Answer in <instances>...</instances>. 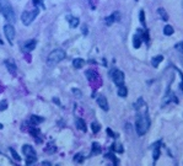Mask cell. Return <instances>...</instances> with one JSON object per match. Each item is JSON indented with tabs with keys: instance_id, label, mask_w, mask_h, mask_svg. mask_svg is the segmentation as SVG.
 <instances>
[{
	"instance_id": "1",
	"label": "cell",
	"mask_w": 183,
	"mask_h": 166,
	"mask_svg": "<svg viewBox=\"0 0 183 166\" xmlns=\"http://www.w3.org/2000/svg\"><path fill=\"white\" fill-rule=\"evenodd\" d=\"M135 108L138 110V116L135 122L136 133L139 135H144L150 128V118L148 116V107L143 98H139V101L135 105Z\"/></svg>"
},
{
	"instance_id": "2",
	"label": "cell",
	"mask_w": 183,
	"mask_h": 166,
	"mask_svg": "<svg viewBox=\"0 0 183 166\" xmlns=\"http://www.w3.org/2000/svg\"><path fill=\"white\" fill-rule=\"evenodd\" d=\"M0 11L5 16V19L7 21H10L11 23H14L16 21L15 12H14V10H12V7L7 0H0Z\"/></svg>"
},
{
	"instance_id": "3",
	"label": "cell",
	"mask_w": 183,
	"mask_h": 166,
	"mask_svg": "<svg viewBox=\"0 0 183 166\" xmlns=\"http://www.w3.org/2000/svg\"><path fill=\"white\" fill-rule=\"evenodd\" d=\"M64 58H65V52L63 49H60V48L54 49L49 53V56L47 58V64L48 65H55L59 62H62Z\"/></svg>"
},
{
	"instance_id": "4",
	"label": "cell",
	"mask_w": 183,
	"mask_h": 166,
	"mask_svg": "<svg viewBox=\"0 0 183 166\" xmlns=\"http://www.w3.org/2000/svg\"><path fill=\"white\" fill-rule=\"evenodd\" d=\"M39 10L38 9H35L32 11H23L22 15H21V21L23 22V25L28 26L30 23H32V21L36 19V16L38 15Z\"/></svg>"
},
{
	"instance_id": "5",
	"label": "cell",
	"mask_w": 183,
	"mask_h": 166,
	"mask_svg": "<svg viewBox=\"0 0 183 166\" xmlns=\"http://www.w3.org/2000/svg\"><path fill=\"white\" fill-rule=\"evenodd\" d=\"M111 78L113 79V81L116 85H123L124 83V74H123V72H120V70H118V69H114V70H112L111 72Z\"/></svg>"
},
{
	"instance_id": "6",
	"label": "cell",
	"mask_w": 183,
	"mask_h": 166,
	"mask_svg": "<svg viewBox=\"0 0 183 166\" xmlns=\"http://www.w3.org/2000/svg\"><path fill=\"white\" fill-rule=\"evenodd\" d=\"M4 33L7 38V41L10 42V44H12L14 38H15V28L12 25H5L4 26Z\"/></svg>"
},
{
	"instance_id": "7",
	"label": "cell",
	"mask_w": 183,
	"mask_h": 166,
	"mask_svg": "<svg viewBox=\"0 0 183 166\" xmlns=\"http://www.w3.org/2000/svg\"><path fill=\"white\" fill-rule=\"evenodd\" d=\"M5 65H6V69L10 72V74H12V75L16 74L17 67H16V64H15V62H14L12 59H6V60H5Z\"/></svg>"
},
{
	"instance_id": "8",
	"label": "cell",
	"mask_w": 183,
	"mask_h": 166,
	"mask_svg": "<svg viewBox=\"0 0 183 166\" xmlns=\"http://www.w3.org/2000/svg\"><path fill=\"white\" fill-rule=\"evenodd\" d=\"M22 153L26 155V158H27V156H37V155H36V150H35L30 144H26V145L22 147Z\"/></svg>"
},
{
	"instance_id": "9",
	"label": "cell",
	"mask_w": 183,
	"mask_h": 166,
	"mask_svg": "<svg viewBox=\"0 0 183 166\" xmlns=\"http://www.w3.org/2000/svg\"><path fill=\"white\" fill-rule=\"evenodd\" d=\"M97 103L98 106L103 110V111H108V102H107V98L103 96V95H100L97 97Z\"/></svg>"
},
{
	"instance_id": "10",
	"label": "cell",
	"mask_w": 183,
	"mask_h": 166,
	"mask_svg": "<svg viewBox=\"0 0 183 166\" xmlns=\"http://www.w3.org/2000/svg\"><path fill=\"white\" fill-rule=\"evenodd\" d=\"M36 44H37V42H36L35 39L27 41V42L23 44V51H26V52H31V51H33V49H35Z\"/></svg>"
},
{
	"instance_id": "11",
	"label": "cell",
	"mask_w": 183,
	"mask_h": 166,
	"mask_svg": "<svg viewBox=\"0 0 183 166\" xmlns=\"http://www.w3.org/2000/svg\"><path fill=\"white\" fill-rule=\"evenodd\" d=\"M160 147H161V143H160V142H157V143H155V144L152 145V150H154L152 154H154V160H155V161L159 159V156H160V154H161Z\"/></svg>"
},
{
	"instance_id": "12",
	"label": "cell",
	"mask_w": 183,
	"mask_h": 166,
	"mask_svg": "<svg viewBox=\"0 0 183 166\" xmlns=\"http://www.w3.org/2000/svg\"><path fill=\"white\" fill-rule=\"evenodd\" d=\"M117 20H119V12H113L109 17H107L106 19V23L108 25V26H111L114 21H117Z\"/></svg>"
},
{
	"instance_id": "13",
	"label": "cell",
	"mask_w": 183,
	"mask_h": 166,
	"mask_svg": "<svg viewBox=\"0 0 183 166\" xmlns=\"http://www.w3.org/2000/svg\"><path fill=\"white\" fill-rule=\"evenodd\" d=\"M76 128H78L79 131H81V132H86V131H87L86 123H85V121L81 119V118H78V119H76Z\"/></svg>"
},
{
	"instance_id": "14",
	"label": "cell",
	"mask_w": 183,
	"mask_h": 166,
	"mask_svg": "<svg viewBox=\"0 0 183 166\" xmlns=\"http://www.w3.org/2000/svg\"><path fill=\"white\" fill-rule=\"evenodd\" d=\"M67 20L69 21V23H70V26L73 27V28H75V27H78V25H79V19L78 17H74V16H67Z\"/></svg>"
},
{
	"instance_id": "15",
	"label": "cell",
	"mask_w": 183,
	"mask_h": 166,
	"mask_svg": "<svg viewBox=\"0 0 183 166\" xmlns=\"http://www.w3.org/2000/svg\"><path fill=\"white\" fill-rule=\"evenodd\" d=\"M141 42H143V39H141V36H139L138 33L133 37V46H134V48H139L140 46H141Z\"/></svg>"
},
{
	"instance_id": "16",
	"label": "cell",
	"mask_w": 183,
	"mask_h": 166,
	"mask_svg": "<svg viewBox=\"0 0 183 166\" xmlns=\"http://www.w3.org/2000/svg\"><path fill=\"white\" fill-rule=\"evenodd\" d=\"M84 64H85V60L81 59V58H76V59L73 60V65H74L75 69H80V68H83Z\"/></svg>"
},
{
	"instance_id": "17",
	"label": "cell",
	"mask_w": 183,
	"mask_h": 166,
	"mask_svg": "<svg viewBox=\"0 0 183 166\" xmlns=\"http://www.w3.org/2000/svg\"><path fill=\"white\" fill-rule=\"evenodd\" d=\"M162 60H164V56H156V57H154V58L151 59V64H152L155 68H157L159 64H160Z\"/></svg>"
},
{
	"instance_id": "18",
	"label": "cell",
	"mask_w": 183,
	"mask_h": 166,
	"mask_svg": "<svg viewBox=\"0 0 183 166\" xmlns=\"http://www.w3.org/2000/svg\"><path fill=\"white\" fill-rule=\"evenodd\" d=\"M101 147H100V144L98 143H92V149H91V154L92 155H97V154H100L101 153Z\"/></svg>"
},
{
	"instance_id": "19",
	"label": "cell",
	"mask_w": 183,
	"mask_h": 166,
	"mask_svg": "<svg viewBox=\"0 0 183 166\" xmlns=\"http://www.w3.org/2000/svg\"><path fill=\"white\" fill-rule=\"evenodd\" d=\"M118 95L120 97H125L128 95V90H127V87L124 85H119L118 86Z\"/></svg>"
},
{
	"instance_id": "20",
	"label": "cell",
	"mask_w": 183,
	"mask_h": 166,
	"mask_svg": "<svg viewBox=\"0 0 183 166\" xmlns=\"http://www.w3.org/2000/svg\"><path fill=\"white\" fill-rule=\"evenodd\" d=\"M30 119H31L32 124H39L41 122H43V121H44V118H43V117H38V116H36V114H32V116L30 117Z\"/></svg>"
},
{
	"instance_id": "21",
	"label": "cell",
	"mask_w": 183,
	"mask_h": 166,
	"mask_svg": "<svg viewBox=\"0 0 183 166\" xmlns=\"http://www.w3.org/2000/svg\"><path fill=\"white\" fill-rule=\"evenodd\" d=\"M86 78H87L90 81L96 80V79H97V73L93 72V70H87V72H86Z\"/></svg>"
},
{
	"instance_id": "22",
	"label": "cell",
	"mask_w": 183,
	"mask_h": 166,
	"mask_svg": "<svg viewBox=\"0 0 183 166\" xmlns=\"http://www.w3.org/2000/svg\"><path fill=\"white\" fill-rule=\"evenodd\" d=\"M164 33H165L166 36H171V35L173 33V27L170 26V25L165 26V27H164Z\"/></svg>"
},
{
	"instance_id": "23",
	"label": "cell",
	"mask_w": 183,
	"mask_h": 166,
	"mask_svg": "<svg viewBox=\"0 0 183 166\" xmlns=\"http://www.w3.org/2000/svg\"><path fill=\"white\" fill-rule=\"evenodd\" d=\"M30 134H32L35 138H37L39 135V129L35 128V127H30Z\"/></svg>"
},
{
	"instance_id": "24",
	"label": "cell",
	"mask_w": 183,
	"mask_h": 166,
	"mask_svg": "<svg viewBox=\"0 0 183 166\" xmlns=\"http://www.w3.org/2000/svg\"><path fill=\"white\" fill-rule=\"evenodd\" d=\"M10 153H11V155H12V158L16 160V161H21V158H20V155L16 153V150L14 149V148H10Z\"/></svg>"
},
{
	"instance_id": "25",
	"label": "cell",
	"mask_w": 183,
	"mask_h": 166,
	"mask_svg": "<svg viewBox=\"0 0 183 166\" xmlns=\"http://www.w3.org/2000/svg\"><path fill=\"white\" fill-rule=\"evenodd\" d=\"M37 160V156H27V160H26V164L27 166H32Z\"/></svg>"
},
{
	"instance_id": "26",
	"label": "cell",
	"mask_w": 183,
	"mask_h": 166,
	"mask_svg": "<svg viewBox=\"0 0 183 166\" xmlns=\"http://www.w3.org/2000/svg\"><path fill=\"white\" fill-rule=\"evenodd\" d=\"M91 129L93 133H97L98 131H100V124L98 123H96V122H93L91 124Z\"/></svg>"
},
{
	"instance_id": "27",
	"label": "cell",
	"mask_w": 183,
	"mask_h": 166,
	"mask_svg": "<svg viewBox=\"0 0 183 166\" xmlns=\"http://www.w3.org/2000/svg\"><path fill=\"white\" fill-rule=\"evenodd\" d=\"M112 148H113V150H116V151H118V153H123V147H122L120 144H114Z\"/></svg>"
},
{
	"instance_id": "28",
	"label": "cell",
	"mask_w": 183,
	"mask_h": 166,
	"mask_svg": "<svg viewBox=\"0 0 183 166\" xmlns=\"http://www.w3.org/2000/svg\"><path fill=\"white\" fill-rule=\"evenodd\" d=\"M74 161H76V163H83V161H84V156H83L81 154H78V155L74 156Z\"/></svg>"
},
{
	"instance_id": "29",
	"label": "cell",
	"mask_w": 183,
	"mask_h": 166,
	"mask_svg": "<svg viewBox=\"0 0 183 166\" xmlns=\"http://www.w3.org/2000/svg\"><path fill=\"white\" fill-rule=\"evenodd\" d=\"M107 158H109V159L114 163V166H118V160H117V158H116L113 154H108V155H107Z\"/></svg>"
},
{
	"instance_id": "30",
	"label": "cell",
	"mask_w": 183,
	"mask_h": 166,
	"mask_svg": "<svg viewBox=\"0 0 183 166\" xmlns=\"http://www.w3.org/2000/svg\"><path fill=\"white\" fill-rule=\"evenodd\" d=\"M157 11H159V14H160V15H162L161 17H162L164 20H169V16H167V14L165 12V10H162V9H159Z\"/></svg>"
},
{
	"instance_id": "31",
	"label": "cell",
	"mask_w": 183,
	"mask_h": 166,
	"mask_svg": "<svg viewBox=\"0 0 183 166\" xmlns=\"http://www.w3.org/2000/svg\"><path fill=\"white\" fill-rule=\"evenodd\" d=\"M140 22L143 23V26L146 25V23H145V12H144V10L140 11Z\"/></svg>"
},
{
	"instance_id": "32",
	"label": "cell",
	"mask_w": 183,
	"mask_h": 166,
	"mask_svg": "<svg viewBox=\"0 0 183 166\" xmlns=\"http://www.w3.org/2000/svg\"><path fill=\"white\" fill-rule=\"evenodd\" d=\"M6 108H7V102L6 101H1V103H0V111H4Z\"/></svg>"
},
{
	"instance_id": "33",
	"label": "cell",
	"mask_w": 183,
	"mask_h": 166,
	"mask_svg": "<svg viewBox=\"0 0 183 166\" xmlns=\"http://www.w3.org/2000/svg\"><path fill=\"white\" fill-rule=\"evenodd\" d=\"M73 92L75 93L76 97H81V91H80V90H78V89H73Z\"/></svg>"
},
{
	"instance_id": "34",
	"label": "cell",
	"mask_w": 183,
	"mask_h": 166,
	"mask_svg": "<svg viewBox=\"0 0 183 166\" xmlns=\"http://www.w3.org/2000/svg\"><path fill=\"white\" fill-rule=\"evenodd\" d=\"M107 133H108V135H109V137H114V133H113L109 128H107Z\"/></svg>"
},
{
	"instance_id": "35",
	"label": "cell",
	"mask_w": 183,
	"mask_h": 166,
	"mask_svg": "<svg viewBox=\"0 0 183 166\" xmlns=\"http://www.w3.org/2000/svg\"><path fill=\"white\" fill-rule=\"evenodd\" d=\"M177 48H178V49H180V51H181V52L183 53V42H182V43H180V44L177 46Z\"/></svg>"
},
{
	"instance_id": "36",
	"label": "cell",
	"mask_w": 183,
	"mask_h": 166,
	"mask_svg": "<svg viewBox=\"0 0 183 166\" xmlns=\"http://www.w3.org/2000/svg\"><path fill=\"white\" fill-rule=\"evenodd\" d=\"M41 166H51V163H48V161H43Z\"/></svg>"
},
{
	"instance_id": "37",
	"label": "cell",
	"mask_w": 183,
	"mask_h": 166,
	"mask_svg": "<svg viewBox=\"0 0 183 166\" xmlns=\"http://www.w3.org/2000/svg\"><path fill=\"white\" fill-rule=\"evenodd\" d=\"M83 32H84V33H85V35H86V33H87V30H86V27H85V26H84V27H83Z\"/></svg>"
},
{
	"instance_id": "38",
	"label": "cell",
	"mask_w": 183,
	"mask_h": 166,
	"mask_svg": "<svg viewBox=\"0 0 183 166\" xmlns=\"http://www.w3.org/2000/svg\"><path fill=\"white\" fill-rule=\"evenodd\" d=\"M39 1H41V0H33V4H35V5H38Z\"/></svg>"
},
{
	"instance_id": "39",
	"label": "cell",
	"mask_w": 183,
	"mask_h": 166,
	"mask_svg": "<svg viewBox=\"0 0 183 166\" xmlns=\"http://www.w3.org/2000/svg\"><path fill=\"white\" fill-rule=\"evenodd\" d=\"M1 128H2V124H0V129H1Z\"/></svg>"
},
{
	"instance_id": "40",
	"label": "cell",
	"mask_w": 183,
	"mask_h": 166,
	"mask_svg": "<svg viewBox=\"0 0 183 166\" xmlns=\"http://www.w3.org/2000/svg\"><path fill=\"white\" fill-rule=\"evenodd\" d=\"M1 43H2V42H1V39H0V44H1Z\"/></svg>"
},
{
	"instance_id": "41",
	"label": "cell",
	"mask_w": 183,
	"mask_h": 166,
	"mask_svg": "<svg viewBox=\"0 0 183 166\" xmlns=\"http://www.w3.org/2000/svg\"><path fill=\"white\" fill-rule=\"evenodd\" d=\"M182 7H183V0H182Z\"/></svg>"
}]
</instances>
